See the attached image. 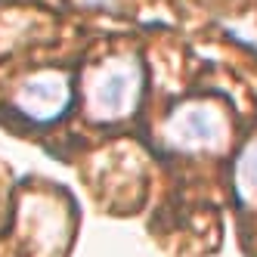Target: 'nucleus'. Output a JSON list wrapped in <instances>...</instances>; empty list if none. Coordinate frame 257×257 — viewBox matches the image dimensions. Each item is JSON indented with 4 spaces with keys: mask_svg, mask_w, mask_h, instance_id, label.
<instances>
[{
    "mask_svg": "<svg viewBox=\"0 0 257 257\" xmlns=\"http://www.w3.org/2000/svg\"><path fill=\"white\" fill-rule=\"evenodd\" d=\"M164 140L180 152H217L226 143V118L211 102H186L164 121Z\"/></svg>",
    "mask_w": 257,
    "mask_h": 257,
    "instance_id": "obj_2",
    "label": "nucleus"
},
{
    "mask_svg": "<svg viewBox=\"0 0 257 257\" xmlns=\"http://www.w3.org/2000/svg\"><path fill=\"white\" fill-rule=\"evenodd\" d=\"M71 102V87L62 71H38L19 84L13 96L16 112L25 115L34 124H50L56 121Z\"/></svg>",
    "mask_w": 257,
    "mask_h": 257,
    "instance_id": "obj_3",
    "label": "nucleus"
},
{
    "mask_svg": "<svg viewBox=\"0 0 257 257\" xmlns=\"http://www.w3.org/2000/svg\"><path fill=\"white\" fill-rule=\"evenodd\" d=\"M235 189L245 201L257 198V140H251L245 146V152L238 155L235 164Z\"/></svg>",
    "mask_w": 257,
    "mask_h": 257,
    "instance_id": "obj_4",
    "label": "nucleus"
},
{
    "mask_svg": "<svg viewBox=\"0 0 257 257\" xmlns=\"http://www.w3.org/2000/svg\"><path fill=\"white\" fill-rule=\"evenodd\" d=\"M81 4L84 7H112L115 0H81Z\"/></svg>",
    "mask_w": 257,
    "mask_h": 257,
    "instance_id": "obj_5",
    "label": "nucleus"
},
{
    "mask_svg": "<svg viewBox=\"0 0 257 257\" xmlns=\"http://www.w3.org/2000/svg\"><path fill=\"white\" fill-rule=\"evenodd\" d=\"M140 65L131 56L102 62L87 81V112L93 121H118L134 112L140 96Z\"/></svg>",
    "mask_w": 257,
    "mask_h": 257,
    "instance_id": "obj_1",
    "label": "nucleus"
}]
</instances>
